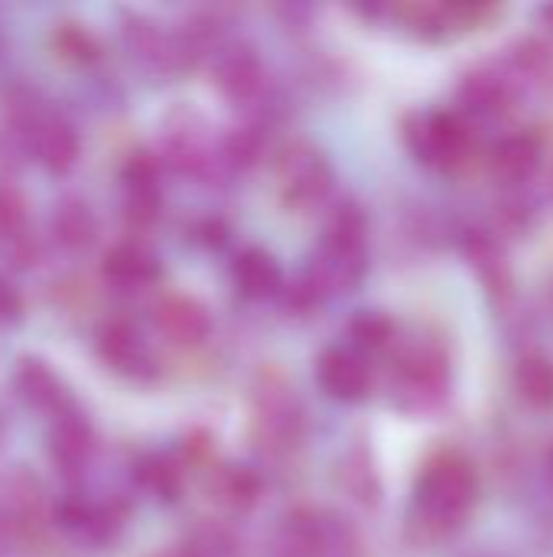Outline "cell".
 I'll return each mask as SVG.
<instances>
[{
    "instance_id": "cell-1",
    "label": "cell",
    "mask_w": 553,
    "mask_h": 557,
    "mask_svg": "<svg viewBox=\"0 0 553 557\" xmlns=\"http://www.w3.org/2000/svg\"><path fill=\"white\" fill-rule=\"evenodd\" d=\"M365 268V215L355 202H342L329 215L323 242L306 264L303 290L310 297L345 294L362 281Z\"/></svg>"
},
{
    "instance_id": "cell-2",
    "label": "cell",
    "mask_w": 553,
    "mask_h": 557,
    "mask_svg": "<svg viewBox=\"0 0 553 557\" xmlns=\"http://www.w3.org/2000/svg\"><path fill=\"white\" fill-rule=\"evenodd\" d=\"M417 522L433 535H450L463 525L476 503V473L466 457L440 454L417 476Z\"/></svg>"
},
{
    "instance_id": "cell-3",
    "label": "cell",
    "mask_w": 553,
    "mask_h": 557,
    "mask_svg": "<svg viewBox=\"0 0 553 557\" xmlns=\"http://www.w3.org/2000/svg\"><path fill=\"white\" fill-rule=\"evenodd\" d=\"M391 395L401 411L427 414L450 395V359L433 343H411L394 362Z\"/></svg>"
},
{
    "instance_id": "cell-4",
    "label": "cell",
    "mask_w": 553,
    "mask_h": 557,
    "mask_svg": "<svg viewBox=\"0 0 553 557\" xmlns=\"http://www.w3.org/2000/svg\"><path fill=\"white\" fill-rule=\"evenodd\" d=\"M277 180L284 189V202L297 212L319 209L332 193V170L310 144H290L277 157Z\"/></svg>"
},
{
    "instance_id": "cell-5",
    "label": "cell",
    "mask_w": 553,
    "mask_h": 557,
    "mask_svg": "<svg viewBox=\"0 0 553 557\" xmlns=\"http://www.w3.org/2000/svg\"><path fill=\"white\" fill-rule=\"evenodd\" d=\"M342 529L316 509H293L274 532V557H342Z\"/></svg>"
},
{
    "instance_id": "cell-6",
    "label": "cell",
    "mask_w": 553,
    "mask_h": 557,
    "mask_svg": "<svg viewBox=\"0 0 553 557\" xmlns=\"http://www.w3.org/2000/svg\"><path fill=\"white\" fill-rule=\"evenodd\" d=\"M215 85L235 104H254L267 88V65L251 46H231L215 59Z\"/></svg>"
},
{
    "instance_id": "cell-7",
    "label": "cell",
    "mask_w": 553,
    "mask_h": 557,
    "mask_svg": "<svg viewBox=\"0 0 553 557\" xmlns=\"http://www.w3.org/2000/svg\"><path fill=\"white\" fill-rule=\"evenodd\" d=\"M300 405L290 388H267L254 408V434L267 450H290L300 441Z\"/></svg>"
},
{
    "instance_id": "cell-8",
    "label": "cell",
    "mask_w": 553,
    "mask_h": 557,
    "mask_svg": "<svg viewBox=\"0 0 553 557\" xmlns=\"http://www.w3.org/2000/svg\"><path fill=\"white\" fill-rule=\"evenodd\" d=\"M153 326L173 346H199L212 330V317L196 297L166 294L153 304Z\"/></svg>"
},
{
    "instance_id": "cell-9",
    "label": "cell",
    "mask_w": 553,
    "mask_h": 557,
    "mask_svg": "<svg viewBox=\"0 0 553 557\" xmlns=\"http://www.w3.org/2000/svg\"><path fill=\"white\" fill-rule=\"evenodd\" d=\"M316 382L332 401L355 405L372 388V369L352 349H326L316 362Z\"/></svg>"
},
{
    "instance_id": "cell-10",
    "label": "cell",
    "mask_w": 553,
    "mask_h": 557,
    "mask_svg": "<svg viewBox=\"0 0 553 557\" xmlns=\"http://www.w3.org/2000/svg\"><path fill=\"white\" fill-rule=\"evenodd\" d=\"M411 144L414 153L424 163H453L466 153L469 147V131L466 124L450 114V111H437V114H424L417 121V127L411 131Z\"/></svg>"
},
{
    "instance_id": "cell-11",
    "label": "cell",
    "mask_w": 553,
    "mask_h": 557,
    "mask_svg": "<svg viewBox=\"0 0 553 557\" xmlns=\"http://www.w3.org/2000/svg\"><path fill=\"white\" fill-rule=\"evenodd\" d=\"M29 134V147L36 153V160L52 170V173H65L75 157H78V134L75 127L59 117V114H36L33 124L26 127Z\"/></svg>"
},
{
    "instance_id": "cell-12",
    "label": "cell",
    "mask_w": 553,
    "mask_h": 557,
    "mask_svg": "<svg viewBox=\"0 0 553 557\" xmlns=\"http://www.w3.org/2000/svg\"><path fill=\"white\" fill-rule=\"evenodd\" d=\"M166 153L186 173H202L212 163L209 127L196 111H183L166 127Z\"/></svg>"
},
{
    "instance_id": "cell-13",
    "label": "cell",
    "mask_w": 553,
    "mask_h": 557,
    "mask_svg": "<svg viewBox=\"0 0 553 557\" xmlns=\"http://www.w3.org/2000/svg\"><path fill=\"white\" fill-rule=\"evenodd\" d=\"M98 352L111 369L124 375H140L150 366L147 346L130 320H108L98 330Z\"/></svg>"
},
{
    "instance_id": "cell-14",
    "label": "cell",
    "mask_w": 553,
    "mask_h": 557,
    "mask_svg": "<svg viewBox=\"0 0 553 557\" xmlns=\"http://www.w3.org/2000/svg\"><path fill=\"white\" fill-rule=\"evenodd\" d=\"M231 281L248 300H267L284 290V271L264 248H244L231 264Z\"/></svg>"
},
{
    "instance_id": "cell-15",
    "label": "cell",
    "mask_w": 553,
    "mask_h": 557,
    "mask_svg": "<svg viewBox=\"0 0 553 557\" xmlns=\"http://www.w3.org/2000/svg\"><path fill=\"white\" fill-rule=\"evenodd\" d=\"M541 144L531 134H508L492 150V173L508 186H521L541 170Z\"/></svg>"
},
{
    "instance_id": "cell-16",
    "label": "cell",
    "mask_w": 553,
    "mask_h": 557,
    "mask_svg": "<svg viewBox=\"0 0 553 557\" xmlns=\"http://www.w3.org/2000/svg\"><path fill=\"white\" fill-rule=\"evenodd\" d=\"M104 274L111 284L124 287V290H137V287H147L156 281L160 274V261L143 248V245H134V242H124V245H114L104 258Z\"/></svg>"
},
{
    "instance_id": "cell-17",
    "label": "cell",
    "mask_w": 553,
    "mask_h": 557,
    "mask_svg": "<svg viewBox=\"0 0 553 557\" xmlns=\"http://www.w3.org/2000/svg\"><path fill=\"white\" fill-rule=\"evenodd\" d=\"M512 388L521 398V405L535 411H551L553 408V362L541 352H528L518 359L512 372Z\"/></svg>"
},
{
    "instance_id": "cell-18",
    "label": "cell",
    "mask_w": 553,
    "mask_h": 557,
    "mask_svg": "<svg viewBox=\"0 0 553 557\" xmlns=\"http://www.w3.org/2000/svg\"><path fill=\"white\" fill-rule=\"evenodd\" d=\"M508 98H512L508 78L492 69H476L460 85V101L473 114H499L508 104Z\"/></svg>"
},
{
    "instance_id": "cell-19",
    "label": "cell",
    "mask_w": 553,
    "mask_h": 557,
    "mask_svg": "<svg viewBox=\"0 0 553 557\" xmlns=\"http://www.w3.org/2000/svg\"><path fill=\"white\" fill-rule=\"evenodd\" d=\"M13 382H16L20 395L36 408H46V411L65 408V388H62V382L55 379V372L46 362H36V359L20 362Z\"/></svg>"
},
{
    "instance_id": "cell-20",
    "label": "cell",
    "mask_w": 553,
    "mask_h": 557,
    "mask_svg": "<svg viewBox=\"0 0 553 557\" xmlns=\"http://www.w3.org/2000/svg\"><path fill=\"white\" fill-rule=\"evenodd\" d=\"M91 454V428L81 414H62L52 428V457L62 470H78Z\"/></svg>"
},
{
    "instance_id": "cell-21",
    "label": "cell",
    "mask_w": 553,
    "mask_h": 557,
    "mask_svg": "<svg viewBox=\"0 0 553 557\" xmlns=\"http://www.w3.org/2000/svg\"><path fill=\"white\" fill-rule=\"evenodd\" d=\"M98 222L91 215V209L81 199H65L59 202L55 215H52V235L65 245V248H85L95 242Z\"/></svg>"
},
{
    "instance_id": "cell-22",
    "label": "cell",
    "mask_w": 553,
    "mask_h": 557,
    "mask_svg": "<svg viewBox=\"0 0 553 557\" xmlns=\"http://www.w3.org/2000/svg\"><path fill=\"white\" fill-rule=\"evenodd\" d=\"M127 42L137 52V59H143L153 69H166L176 59V46L153 23H147V20H134L127 26Z\"/></svg>"
},
{
    "instance_id": "cell-23",
    "label": "cell",
    "mask_w": 553,
    "mask_h": 557,
    "mask_svg": "<svg viewBox=\"0 0 553 557\" xmlns=\"http://www.w3.org/2000/svg\"><path fill=\"white\" fill-rule=\"evenodd\" d=\"M352 339L362 349H381V346H388L394 339V326L381 313H362V317L352 320Z\"/></svg>"
},
{
    "instance_id": "cell-24",
    "label": "cell",
    "mask_w": 553,
    "mask_h": 557,
    "mask_svg": "<svg viewBox=\"0 0 553 557\" xmlns=\"http://www.w3.org/2000/svg\"><path fill=\"white\" fill-rule=\"evenodd\" d=\"M254 493H257V486H254V476L248 470H228V473L218 476V499L225 506H231V509L251 506Z\"/></svg>"
},
{
    "instance_id": "cell-25",
    "label": "cell",
    "mask_w": 553,
    "mask_h": 557,
    "mask_svg": "<svg viewBox=\"0 0 553 557\" xmlns=\"http://www.w3.org/2000/svg\"><path fill=\"white\" fill-rule=\"evenodd\" d=\"M55 46L62 49V55L78 59V62H88V59H95V55H98V42H95V36H91L85 26H78V23H65V26L55 33Z\"/></svg>"
},
{
    "instance_id": "cell-26",
    "label": "cell",
    "mask_w": 553,
    "mask_h": 557,
    "mask_svg": "<svg viewBox=\"0 0 553 557\" xmlns=\"http://www.w3.org/2000/svg\"><path fill=\"white\" fill-rule=\"evenodd\" d=\"M137 476H140V486H143V490H150V493H156V496H163V499H169V496L176 493V470H173L163 457L143 460L140 470H137Z\"/></svg>"
},
{
    "instance_id": "cell-27",
    "label": "cell",
    "mask_w": 553,
    "mask_h": 557,
    "mask_svg": "<svg viewBox=\"0 0 553 557\" xmlns=\"http://www.w3.org/2000/svg\"><path fill=\"white\" fill-rule=\"evenodd\" d=\"M23 219H26L23 193L0 183V238H16V232L23 228Z\"/></svg>"
},
{
    "instance_id": "cell-28",
    "label": "cell",
    "mask_w": 553,
    "mask_h": 557,
    "mask_svg": "<svg viewBox=\"0 0 553 557\" xmlns=\"http://www.w3.org/2000/svg\"><path fill=\"white\" fill-rule=\"evenodd\" d=\"M20 297H16V290L7 284V281H0V323H10V320H16L20 317Z\"/></svg>"
},
{
    "instance_id": "cell-29",
    "label": "cell",
    "mask_w": 553,
    "mask_h": 557,
    "mask_svg": "<svg viewBox=\"0 0 553 557\" xmlns=\"http://www.w3.org/2000/svg\"><path fill=\"white\" fill-rule=\"evenodd\" d=\"M538 16H541V23H544V26L553 33V3L551 7H541V13H538Z\"/></svg>"
},
{
    "instance_id": "cell-30",
    "label": "cell",
    "mask_w": 553,
    "mask_h": 557,
    "mask_svg": "<svg viewBox=\"0 0 553 557\" xmlns=\"http://www.w3.org/2000/svg\"><path fill=\"white\" fill-rule=\"evenodd\" d=\"M544 476H548V483H551L553 490V447L548 450V457H544Z\"/></svg>"
},
{
    "instance_id": "cell-31",
    "label": "cell",
    "mask_w": 553,
    "mask_h": 557,
    "mask_svg": "<svg viewBox=\"0 0 553 557\" xmlns=\"http://www.w3.org/2000/svg\"><path fill=\"white\" fill-rule=\"evenodd\" d=\"M156 557H199L192 548H173V552H163V555Z\"/></svg>"
}]
</instances>
